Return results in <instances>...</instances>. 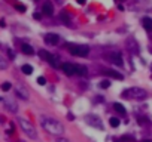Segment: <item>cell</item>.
<instances>
[{"instance_id":"1","label":"cell","mask_w":152,"mask_h":142,"mask_svg":"<svg viewBox=\"0 0 152 142\" xmlns=\"http://www.w3.org/2000/svg\"><path fill=\"white\" fill-rule=\"evenodd\" d=\"M40 124L42 127L45 129L48 133L51 135H55V136H61L64 133V126L55 120V118H49V117H42L40 118Z\"/></svg>"},{"instance_id":"2","label":"cell","mask_w":152,"mask_h":142,"mask_svg":"<svg viewBox=\"0 0 152 142\" xmlns=\"http://www.w3.org/2000/svg\"><path fill=\"white\" fill-rule=\"evenodd\" d=\"M122 96L127 98V99H137V101H142L148 96V92L142 87H130V89H125L122 92Z\"/></svg>"},{"instance_id":"3","label":"cell","mask_w":152,"mask_h":142,"mask_svg":"<svg viewBox=\"0 0 152 142\" xmlns=\"http://www.w3.org/2000/svg\"><path fill=\"white\" fill-rule=\"evenodd\" d=\"M18 123H19L21 129H23V132H24L29 138H31V139H36V138H37V132H36L34 126H33L30 122H27L26 118H18Z\"/></svg>"},{"instance_id":"4","label":"cell","mask_w":152,"mask_h":142,"mask_svg":"<svg viewBox=\"0 0 152 142\" xmlns=\"http://www.w3.org/2000/svg\"><path fill=\"white\" fill-rule=\"evenodd\" d=\"M69 52L72 55H75V56H86L88 52H90V49L86 46H75V44H72V46H69Z\"/></svg>"},{"instance_id":"5","label":"cell","mask_w":152,"mask_h":142,"mask_svg":"<svg viewBox=\"0 0 152 142\" xmlns=\"http://www.w3.org/2000/svg\"><path fill=\"white\" fill-rule=\"evenodd\" d=\"M39 56L42 58V59H45V61H48L52 67H58V64H57V61H55V58H54V55H51L49 52H46V51H40L39 52Z\"/></svg>"},{"instance_id":"6","label":"cell","mask_w":152,"mask_h":142,"mask_svg":"<svg viewBox=\"0 0 152 142\" xmlns=\"http://www.w3.org/2000/svg\"><path fill=\"white\" fill-rule=\"evenodd\" d=\"M103 74H104V76H109V77H112V79H116V80H122V79H124L122 74H119L118 71H113V70H104Z\"/></svg>"},{"instance_id":"7","label":"cell","mask_w":152,"mask_h":142,"mask_svg":"<svg viewBox=\"0 0 152 142\" xmlns=\"http://www.w3.org/2000/svg\"><path fill=\"white\" fill-rule=\"evenodd\" d=\"M61 68H63V71H64V73H66L67 76H73V74H76V73H75V64H63Z\"/></svg>"},{"instance_id":"8","label":"cell","mask_w":152,"mask_h":142,"mask_svg":"<svg viewBox=\"0 0 152 142\" xmlns=\"http://www.w3.org/2000/svg\"><path fill=\"white\" fill-rule=\"evenodd\" d=\"M58 40H60V37H58L57 34H54V33H49V34L45 36V41H46L48 44H57Z\"/></svg>"},{"instance_id":"9","label":"cell","mask_w":152,"mask_h":142,"mask_svg":"<svg viewBox=\"0 0 152 142\" xmlns=\"http://www.w3.org/2000/svg\"><path fill=\"white\" fill-rule=\"evenodd\" d=\"M16 95L19 98H23V99H29V92H27V89L26 87H23V86H16Z\"/></svg>"},{"instance_id":"10","label":"cell","mask_w":152,"mask_h":142,"mask_svg":"<svg viewBox=\"0 0 152 142\" xmlns=\"http://www.w3.org/2000/svg\"><path fill=\"white\" fill-rule=\"evenodd\" d=\"M42 12L45 13V15H48V16H51V15L54 13V8H52V5H51L49 2H46L45 5L42 6Z\"/></svg>"},{"instance_id":"11","label":"cell","mask_w":152,"mask_h":142,"mask_svg":"<svg viewBox=\"0 0 152 142\" xmlns=\"http://www.w3.org/2000/svg\"><path fill=\"white\" fill-rule=\"evenodd\" d=\"M86 123L96 124L97 127H101V122L98 120V117H96V115H88V117H86Z\"/></svg>"},{"instance_id":"12","label":"cell","mask_w":152,"mask_h":142,"mask_svg":"<svg viewBox=\"0 0 152 142\" xmlns=\"http://www.w3.org/2000/svg\"><path fill=\"white\" fill-rule=\"evenodd\" d=\"M21 52L26 53V55H33V53H34L33 47H31L30 44H27V43H23V44H21Z\"/></svg>"},{"instance_id":"13","label":"cell","mask_w":152,"mask_h":142,"mask_svg":"<svg viewBox=\"0 0 152 142\" xmlns=\"http://www.w3.org/2000/svg\"><path fill=\"white\" fill-rule=\"evenodd\" d=\"M75 73L79 74V76H86V67L85 65H75Z\"/></svg>"},{"instance_id":"14","label":"cell","mask_w":152,"mask_h":142,"mask_svg":"<svg viewBox=\"0 0 152 142\" xmlns=\"http://www.w3.org/2000/svg\"><path fill=\"white\" fill-rule=\"evenodd\" d=\"M143 27L146 31H152V19L151 18H143Z\"/></svg>"},{"instance_id":"15","label":"cell","mask_w":152,"mask_h":142,"mask_svg":"<svg viewBox=\"0 0 152 142\" xmlns=\"http://www.w3.org/2000/svg\"><path fill=\"white\" fill-rule=\"evenodd\" d=\"M6 108L9 110V111H12V112H16V104L14 102V101H9V99H6Z\"/></svg>"},{"instance_id":"16","label":"cell","mask_w":152,"mask_h":142,"mask_svg":"<svg viewBox=\"0 0 152 142\" xmlns=\"http://www.w3.org/2000/svg\"><path fill=\"white\" fill-rule=\"evenodd\" d=\"M112 61H113V64H116V65H122V58H121V55L119 53H112Z\"/></svg>"},{"instance_id":"17","label":"cell","mask_w":152,"mask_h":142,"mask_svg":"<svg viewBox=\"0 0 152 142\" xmlns=\"http://www.w3.org/2000/svg\"><path fill=\"white\" fill-rule=\"evenodd\" d=\"M21 70H23V73H24V74H27V76H30V74L33 73V67H31V65H29V64L23 65V68H21Z\"/></svg>"},{"instance_id":"18","label":"cell","mask_w":152,"mask_h":142,"mask_svg":"<svg viewBox=\"0 0 152 142\" xmlns=\"http://www.w3.org/2000/svg\"><path fill=\"white\" fill-rule=\"evenodd\" d=\"M113 108H115V111L116 112H119V114H125V108H124V105L122 104H113Z\"/></svg>"},{"instance_id":"19","label":"cell","mask_w":152,"mask_h":142,"mask_svg":"<svg viewBox=\"0 0 152 142\" xmlns=\"http://www.w3.org/2000/svg\"><path fill=\"white\" fill-rule=\"evenodd\" d=\"M109 123H111L112 127H118V126H119V120H118L116 117H112L111 120H109Z\"/></svg>"},{"instance_id":"20","label":"cell","mask_w":152,"mask_h":142,"mask_svg":"<svg viewBox=\"0 0 152 142\" xmlns=\"http://www.w3.org/2000/svg\"><path fill=\"white\" fill-rule=\"evenodd\" d=\"M109 86H111L109 80H103V82H100V87H101V89H107Z\"/></svg>"},{"instance_id":"21","label":"cell","mask_w":152,"mask_h":142,"mask_svg":"<svg viewBox=\"0 0 152 142\" xmlns=\"http://www.w3.org/2000/svg\"><path fill=\"white\" fill-rule=\"evenodd\" d=\"M11 87H12V84H11L9 82H6V83H3V84H2V90H3V92H8Z\"/></svg>"},{"instance_id":"22","label":"cell","mask_w":152,"mask_h":142,"mask_svg":"<svg viewBox=\"0 0 152 142\" xmlns=\"http://www.w3.org/2000/svg\"><path fill=\"white\" fill-rule=\"evenodd\" d=\"M60 16H61V19H63L64 22H66V24H67V25H70V19H69V16H67L66 13H64V12H63V13H61Z\"/></svg>"},{"instance_id":"23","label":"cell","mask_w":152,"mask_h":142,"mask_svg":"<svg viewBox=\"0 0 152 142\" xmlns=\"http://www.w3.org/2000/svg\"><path fill=\"white\" fill-rule=\"evenodd\" d=\"M6 68H8V62L3 58H0V70H6Z\"/></svg>"},{"instance_id":"24","label":"cell","mask_w":152,"mask_h":142,"mask_svg":"<svg viewBox=\"0 0 152 142\" xmlns=\"http://www.w3.org/2000/svg\"><path fill=\"white\" fill-rule=\"evenodd\" d=\"M15 9H16V11H19V12H26V6H24V5H21V3L15 5Z\"/></svg>"},{"instance_id":"25","label":"cell","mask_w":152,"mask_h":142,"mask_svg":"<svg viewBox=\"0 0 152 142\" xmlns=\"http://www.w3.org/2000/svg\"><path fill=\"white\" fill-rule=\"evenodd\" d=\"M37 83H39L40 86H43V84H46V80L43 79V77H39V79H37Z\"/></svg>"},{"instance_id":"26","label":"cell","mask_w":152,"mask_h":142,"mask_svg":"<svg viewBox=\"0 0 152 142\" xmlns=\"http://www.w3.org/2000/svg\"><path fill=\"white\" fill-rule=\"evenodd\" d=\"M119 142H133V139L131 138H128V136H124V138H121V141Z\"/></svg>"},{"instance_id":"27","label":"cell","mask_w":152,"mask_h":142,"mask_svg":"<svg viewBox=\"0 0 152 142\" xmlns=\"http://www.w3.org/2000/svg\"><path fill=\"white\" fill-rule=\"evenodd\" d=\"M55 142H70L69 139H66V138H57V141Z\"/></svg>"},{"instance_id":"28","label":"cell","mask_w":152,"mask_h":142,"mask_svg":"<svg viewBox=\"0 0 152 142\" xmlns=\"http://www.w3.org/2000/svg\"><path fill=\"white\" fill-rule=\"evenodd\" d=\"M8 55H9V58H15V52L14 51H8Z\"/></svg>"},{"instance_id":"29","label":"cell","mask_w":152,"mask_h":142,"mask_svg":"<svg viewBox=\"0 0 152 142\" xmlns=\"http://www.w3.org/2000/svg\"><path fill=\"white\" fill-rule=\"evenodd\" d=\"M6 24H5V19H0V27H5Z\"/></svg>"},{"instance_id":"30","label":"cell","mask_w":152,"mask_h":142,"mask_svg":"<svg viewBox=\"0 0 152 142\" xmlns=\"http://www.w3.org/2000/svg\"><path fill=\"white\" fill-rule=\"evenodd\" d=\"M85 2H86V0H78V3H79V5H85Z\"/></svg>"},{"instance_id":"31","label":"cell","mask_w":152,"mask_h":142,"mask_svg":"<svg viewBox=\"0 0 152 142\" xmlns=\"http://www.w3.org/2000/svg\"><path fill=\"white\" fill-rule=\"evenodd\" d=\"M33 16H34V19H40V15H39V13H34Z\"/></svg>"},{"instance_id":"32","label":"cell","mask_w":152,"mask_h":142,"mask_svg":"<svg viewBox=\"0 0 152 142\" xmlns=\"http://www.w3.org/2000/svg\"><path fill=\"white\" fill-rule=\"evenodd\" d=\"M3 122H5V120H3V117H2V115H0V123H3Z\"/></svg>"},{"instance_id":"33","label":"cell","mask_w":152,"mask_h":142,"mask_svg":"<svg viewBox=\"0 0 152 142\" xmlns=\"http://www.w3.org/2000/svg\"><path fill=\"white\" fill-rule=\"evenodd\" d=\"M142 142H152V141H149V139H145V141H142Z\"/></svg>"},{"instance_id":"34","label":"cell","mask_w":152,"mask_h":142,"mask_svg":"<svg viewBox=\"0 0 152 142\" xmlns=\"http://www.w3.org/2000/svg\"><path fill=\"white\" fill-rule=\"evenodd\" d=\"M0 101H2V98H0Z\"/></svg>"}]
</instances>
